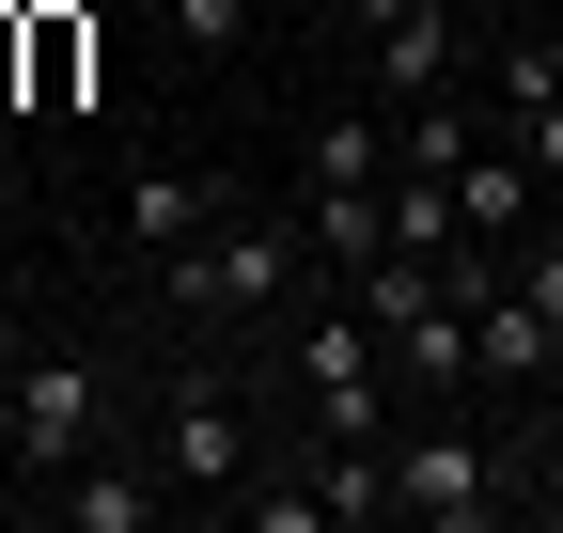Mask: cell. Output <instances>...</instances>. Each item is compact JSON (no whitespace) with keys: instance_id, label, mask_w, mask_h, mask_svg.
<instances>
[{"instance_id":"obj_1","label":"cell","mask_w":563,"mask_h":533,"mask_svg":"<svg viewBox=\"0 0 563 533\" xmlns=\"http://www.w3.org/2000/svg\"><path fill=\"white\" fill-rule=\"evenodd\" d=\"M298 283H313V220H220V236L173 251V298L188 314H282Z\"/></svg>"},{"instance_id":"obj_2","label":"cell","mask_w":563,"mask_h":533,"mask_svg":"<svg viewBox=\"0 0 563 533\" xmlns=\"http://www.w3.org/2000/svg\"><path fill=\"white\" fill-rule=\"evenodd\" d=\"M298 392H313V424H329V439H391V392H407V377H391V346L361 329V298L298 329Z\"/></svg>"},{"instance_id":"obj_3","label":"cell","mask_w":563,"mask_h":533,"mask_svg":"<svg viewBox=\"0 0 563 533\" xmlns=\"http://www.w3.org/2000/svg\"><path fill=\"white\" fill-rule=\"evenodd\" d=\"M391 518H422V533H485V518H501V455L454 439V424H407V439H391Z\"/></svg>"},{"instance_id":"obj_4","label":"cell","mask_w":563,"mask_h":533,"mask_svg":"<svg viewBox=\"0 0 563 533\" xmlns=\"http://www.w3.org/2000/svg\"><path fill=\"white\" fill-rule=\"evenodd\" d=\"M157 471H173V487H220V502L251 487V409H235L220 377H173V392H157Z\"/></svg>"},{"instance_id":"obj_5","label":"cell","mask_w":563,"mask_h":533,"mask_svg":"<svg viewBox=\"0 0 563 533\" xmlns=\"http://www.w3.org/2000/svg\"><path fill=\"white\" fill-rule=\"evenodd\" d=\"M95 424H110V377L95 361H16V471H79L95 455Z\"/></svg>"},{"instance_id":"obj_6","label":"cell","mask_w":563,"mask_h":533,"mask_svg":"<svg viewBox=\"0 0 563 533\" xmlns=\"http://www.w3.org/2000/svg\"><path fill=\"white\" fill-rule=\"evenodd\" d=\"M344 17L376 32V95H391V110H422V95H454V63H470V32H454V0H344Z\"/></svg>"},{"instance_id":"obj_7","label":"cell","mask_w":563,"mask_h":533,"mask_svg":"<svg viewBox=\"0 0 563 533\" xmlns=\"http://www.w3.org/2000/svg\"><path fill=\"white\" fill-rule=\"evenodd\" d=\"M532 205H548V173H532L517 142H470V157H454V220H470L485 251H517V236H532Z\"/></svg>"},{"instance_id":"obj_8","label":"cell","mask_w":563,"mask_h":533,"mask_svg":"<svg viewBox=\"0 0 563 533\" xmlns=\"http://www.w3.org/2000/svg\"><path fill=\"white\" fill-rule=\"evenodd\" d=\"M16 17H32V110H79V95H95V17H110V0H16Z\"/></svg>"},{"instance_id":"obj_9","label":"cell","mask_w":563,"mask_h":533,"mask_svg":"<svg viewBox=\"0 0 563 533\" xmlns=\"http://www.w3.org/2000/svg\"><path fill=\"white\" fill-rule=\"evenodd\" d=\"M203 220H220V188H203V173H173V157H141V173H125V236L157 251V266H173Z\"/></svg>"},{"instance_id":"obj_10","label":"cell","mask_w":563,"mask_h":533,"mask_svg":"<svg viewBox=\"0 0 563 533\" xmlns=\"http://www.w3.org/2000/svg\"><path fill=\"white\" fill-rule=\"evenodd\" d=\"M47 502L79 533H157V471H110V455H79V471H47Z\"/></svg>"},{"instance_id":"obj_11","label":"cell","mask_w":563,"mask_h":533,"mask_svg":"<svg viewBox=\"0 0 563 533\" xmlns=\"http://www.w3.org/2000/svg\"><path fill=\"white\" fill-rule=\"evenodd\" d=\"M235 518H251V533H344V518H329V455H313V471H266V487H235Z\"/></svg>"},{"instance_id":"obj_12","label":"cell","mask_w":563,"mask_h":533,"mask_svg":"<svg viewBox=\"0 0 563 533\" xmlns=\"http://www.w3.org/2000/svg\"><path fill=\"white\" fill-rule=\"evenodd\" d=\"M313 188H391V126H376V110L313 126Z\"/></svg>"},{"instance_id":"obj_13","label":"cell","mask_w":563,"mask_h":533,"mask_svg":"<svg viewBox=\"0 0 563 533\" xmlns=\"http://www.w3.org/2000/svg\"><path fill=\"white\" fill-rule=\"evenodd\" d=\"M157 17H173V47H235V32H251V0H157Z\"/></svg>"},{"instance_id":"obj_14","label":"cell","mask_w":563,"mask_h":533,"mask_svg":"<svg viewBox=\"0 0 563 533\" xmlns=\"http://www.w3.org/2000/svg\"><path fill=\"white\" fill-rule=\"evenodd\" d=\"M517 157H532V173L563 188V95H517Z\"/></svg>"},{"instance_id":"obj_15","label":"cell","mask_w":563,"mask_h":533,"mask_svg":"<svg viewBox=\"0 0 563 533\" xmlns=\"http://www.w3.org/2000/svg\"><path fill=\"white\" fill-rule=\"evenodd\" d=\"M517 32H532V63H548V95H563V17H517Z\"/></svg>"},{"instance_id":"obj_16","label":"cell","mask_w":563,"mask_h":533,"mask_svg":"<svg viewBox=\"0 0 563 533\" xmlns=\"http://www.w3.org/2000/svg\"><path fill=\"white\" fill-rule=\"evenodd\" d=\"M532 471H548V487H563V424H548V439H532Z\"/></svg>"},{"instance_id":"obj_17","label":"cell","mask_w":563,"mask_h":533,"mask_svg":"<svg viewBox=\"0 0 563 533\" xmlns=\"http://www.w3.org/2000/svg\"><path fill=\"white\" fill-rule=\"evenodd\" d=\"M470 17H532V0H470Z\"/></svg>"}]
</instances>
